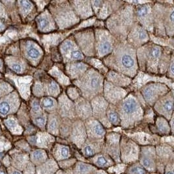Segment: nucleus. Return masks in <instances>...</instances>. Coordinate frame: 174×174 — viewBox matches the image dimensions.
<instances>
[{"label":"nucleus","mask_w":174,"mask_h":174,"mask_svg":"<svg viewBox=\"0 0 174 174\" xmlns=\"http://www.w3.org/2000/svg\"><path fill=\"white\" fill-rule=\"evenodd\" d=\"M149 39L148 33L138 22L134 23L127 37V42L134 48L147 44Z\"/></svg>","instance_id":"obj_11"},{"label":"nucleus","mask_w":174,"mask_h":174,"mask_svg":"<svg viewBox=\"0 0 174 174\" xmlns=\"http://www.w3.org/2000/svg\"><path fill=\"white\" fill-rule=\"evenodd\" d=\"M74 108H75L76 115L80 117L82 119L86 120L88 118L91 117V114H92V108H91V103L84 97L80 96L75 100Z\"/></svg>","instance_id":"obj_17"},{"label":"nucleus","mask_w":174,"mask_h":174,"mask_svg":"<svg viewBox=\"0 0 174 174\" xmlns=\"http://www.w3.org/2000/svg\"><path fill=\"white\" fill-rule=\"evenodd\" d=\"M57 156L60 159H66L70 156V150L69 147L66 146H59L57 148Z\"/></svg>","instance_id":"obj_26"},{"label":"nucleus","mask_w":174,"mask_h":174,"mask_svg":"<svg viewBox=\"0 0 174 174\" xmlns=\"http://www.w3.org/2000/svg\"><path fill=\"white\" fill-rule=\"evenodd\" d=\"M48 128H49L50 130L53 132H58V129H59V125H58V122L57 119L55 117H52L50 119V121L49 123V125H48Z\"/></svg>","instance_id":"obj_29"},{"label":"nucleus","mask_w":174,"mask_h":174,"mask_svg":"<svg viewBox=\"0 0 174 174\" xmlns=\"http://www.w3.org/2000/svg\"><path fill=\"white\" fill-rule=\"evenodd\" d=\"M33 158H34L35 160L41 161L42 159L45 158V152H43L40 150H37V151H35L34 153H33Z\"/></svg>","instance_id":"obj_34"},{"label":"nucleus","mask_w":174,"mask_h":174,"mask_svg":"<svg viewBox=\"0 0 174 174\" xmlns=\"http://www.w3.org/2000/svg\"><path fill=\"white\" fill-rule=\"evenodd\" d=\"M56 102L54 98L47 97L43 99L42 101V105L46 109H51L56 106Z\"/></svg>","instance_id":"obj_28"},{"label":"nucleus","mask_w":174,"mask_h":174,"mask_svg":"<svg viewBox=\"0 0 174 174\" xmlns=\"http://www.w3.org/2000/svg\"><path fill=\"white\" fill-rule=\"evenodd\" d=\"M168 74H169V77H170L171 79L173 78V54L171 55L170 64L169 65Z\"/></svg>","instance_id":"obj_36"},{"label":"nucleus","mask_w":174,"mask_h":174,"mask_svg":"<svg viewBox=\"0 0 174 174\" xmlns=\"http://www.w3.org/2000/svg\"><path fill=\"white\" fill-rule=\"evenodd\" d=\"M0 174H5V173L4 172H1V173H0Z\"/></svg>","instance_id":"obj_44"},{"label":"nucleus","mask_w":174,"mask_h":174,"mask_svg":"<svg viewBox=\"0 0 174 174\" xmlns=\"http://www.w3.org/2000/svg\"><path fill=\"white\" fill-rule=\"evenodd\" d=\"M141 48L144 51L146 52L145 54H140L137 52L138 57H144L143 59L146 60L147 64V67L149 69L156 70L160 60L161 59L162 53H163V48L160 46L154 43H149L147 46H142Z\"/></svg>","instance_id":"obj_9"},{"label":"nucleus","mask_w":174,"mask_h":174,"mask_svg":"<svg viewBox=\"0 0 174 174\" xmlns=\"http://www.w3.org/2000/svg\"><path fill=\"white\" fill-rule=\"evenodd\" d=\"M5 123L7 124V126H8L9 127H11V128L14 127L16 125V123H15V122H14V121L12 120V119H9L8 121H7Z\"/></svg>","instance_id":"obj_40"},{"label":"nucleus","mask_w":174,"mask_h":174,"mask_svg":"<svg viewBox=\"0 0 174 174\" xmlns=\"http://www.w3.org/2000/svg\"><path fill=\"white\" fill-rule=\"evenodd\" d=\"M108 82L118 87H126L131 84V79L129 77L115 71H110L107 74Z\"/></svg>","instance_id":"obj_20"},{"label":"nucleus","mask_w":174,"mask_h":174,"mask_svg":"<svg viewBox=\"0 0 174 174\" xmlns=\"http://www.w3.org/2000/svg\"><path fill=\"white\" fill-rule=\"evenodd\" d=\"M75 85L84 98L91 100L100 95L103 90L104 79L102 74L93 68H89L79 78L74 80Z\"/></svg>","instance_id":"obj_2"},{"label":"nucleus","mask_w":174,"mask_h":174,"mask_svg":"<svg viewBox=\"0 0 174 174\" xmlns=\"http://www.w3.org/2000/svg\"><path fill=\"white\" fill-rule=\"evenodd\" d=\"M86 129L89 135L93 138H102L105 134V129L102 123L94 117H89L86 119Z\"/></svg>","instance_id":"obj_18"},{"label":"nucleus","mask_w":174,"mask_h":174,"mask_svg":"<svg viewBox=\"0 0 174 174\" xmlns=\"http://www.w3.org/2000/svg\"><path fill=\"white\" fill-rule=\"evenodd\" d=\"M154 154L151 147L144 148L140 158L142 165L147 170H152L154 168Z\"/></svg>","instance_id":"obj_22"},{"label":"nucleus","mask_w":174,"mask_h":174,"mask_svg":"<svg viewBox=\"0 0 174 174\" xmlns=\"http://www.w3.org/2000/svg\"><path fill=\"white\" fill-rule=\"evenodd\" d=\"M154 110L162 116L170 119L173 116V91L162 96L154 104Z\"/></svg>","instance_id":"obj_13"},{"label":"nucleus","mask_w":174,"mask_h":174,"mask_svg":"<svg viewBox=\"0 0 174 174\" xmlns=\"http://www.w3.org/2000/svg\"><path fill=\"white\" fill-rule=\"evenodd\" d=\"M117 111L119 115L121 123L125 127L139 121L144 115V111L141 105L136 96L132 94L127 95L119 102Z\"/></svg>","instance_id":"obj_4"},{"label":"nucleus","mask_w":174,"mask_h":174,"mask_svg":"<svg viewBox=\"0 0 174 174\" xmlns=\"http://www.w3.org/2000/svg\"><path fill=\"white\" fill-rule=\"evenodd\" d=\"M84 153L86 156H93L95 154V149L90 145H87L84 148Z\"/></svg>","instance_id":"obj_31"},{"label":"nucleus","mask_w":174,"mask_h":174,"mask_svg":"<svg viewBox=\"0 0 174 174\" xmlns=\"http://www.w3.org/2000/svg\"><path fill=\"white\" fill-rule=\"evenodd\" d=\"M59 110L62 116L72 117L76 115L74 105L67 95H62L59 98Z\"/></svg>","instance_id":"obj_19"},{"label":"nucleus","mask_w":174,"mask_h":174,"mask_svg":"<svg viewBox=\"0 0 174 174\" xmlns=\"http://www.w3.org/2000/svg\"><path fill=\"white\" fill-rule=\"evenodd\" d=\"M133 7L129 5L117 10L113 15H111L107 23H116L115 25L108 26L109 32L113 37L120 39L127 38L128 33L134 24V11Z\"/></svg>","instance_id":"obj_3"},{"label":"nucleus","mask_w":174,"mask_h":174,"mask_svg":"<svg viewBox=\"0 0 174 174\" xmlns=\"http://www.w3.org/2000/svg\"><path fill=\"white\" fill-rule=\"evenodd\" d=\"M55 18L60 29L68 28L79 22V18L68 1H57Z\"/></svg>","instance_id":"obj_5"},{"label":"nucleus","mask_w":174,"mask_h":174,"mask_svg":"<svg viewBox=\"0 0 174 174\" xmlns=\"http://www.w3.org/2000/svg\"><path fill=\"white\" fill-rule=\"evenodd\" d=\"M9 110H10V106L8 105V103L2 102L0 104V113L2 114H7L9 112Z\"/></svg>","instance_id":"obj_32"},{"label":"nucleus","mask_w":174,"mask_h":174,"mask_svg":"<svg viewBox=\"0 0 174 174\" xmlns=\"http://www.w3.org/2000/svg\"><path fill=\"white\" fill-rule=\"evenodd\" d=\"M28 54L31 58H33V59H37V58L40 56V53L37 48H30L28 51Z\"/></svg>","instance_id":"obj_30"},{"label":"nucleus","mask_w":174,"mask_h":174,"mask_svg":"<svg viewBox=\"0 0 174 174\" xmlns=\"http://www.w3.org/2000/svg\"><path fill=\"white\" fill-rule=\"evenodd\" d=\"M106 117L110 124H112L115 126H118L121 124L119 115L113 105H108L107 111H106Z\"/></svg>","instance_id":"obj_23"},{"label":"nucleus","mask_w":174,"mask_h":174,"mask_svg":"<svg viewBox=\"0 0 174 174\" xmlns=\"http://www.w3.org/2000/svg\"><path fill=\"white\" fill-rule=\"evenodd\" d=\"M74 40L82 54L93 56L95 54V36L92 30H86L74 35Z\"/></svg>","instance_id":"obj_8"},{"label":"nucleus","mask_w":174,"mask_h":174,"mask_svg":"<svg viewBox=\"0 0 174 174\" xmlns=\"http://www.w3.org/2000/svg\"><path fill=\"white\" fill-rule=\"evenodd\" d=\"M166 174H173V170L171 169V170H169L168 171H167L166 172Z\"/></svg>","instance_id":"obj_42"},{"label":"nucleus","mask_w":174,"mask_h":174,"mask_svg":"<svg viewBox=\"0 0 174 174\" xmlns=\"http://www.w3.org/2000/svg\"><path fill=\"white\" fill-rule=\"evenodd\" d=\"M45 118L44 117H42V116H38L37 118L35 119V123L37 124L38 126L39 127H44L45 125Z\"/></svg>","instance_id":"obj_37"},{"label":"nucleus","mask_w":174,"mask_h":174,"mask_svg":"<svg viewBox=\"0 0 174 174\" xmlns=\"http://www.w3.org/2000/svg\"><path fill=\"white\" fill-rule=\"evenodd\" d=\"M116 44L114 37L109 31L100 30L96 31L95 50L98 57H105L113 51Z\"/></svg>","instance_id":"obj_6"},{"label":"nucleus","mask_w":174,"mask_h":174,"mask_svg":"<svg viewBox=\"0 0 174 174\" xmlns=\"http://www.w3.org/2000/svg\"><path fill=\"white\" fill-rule=\"evenodd\" d=\"M20 3L23 8L24 9H26V10H28V9H31V5H32L31 2L28 1H21Z\"/></svg>","instance_id":"obj_38"},{"label":"nucleus","mask_w":174,"mask_h":174,"mask_svg":"<svg viewBox=\"0 0 174 174\" xmlns=\"http://www.w3.org/2000/svg\"><path fill=\"white\" fill-rule=\"evenodd\" d=\"M144 100L150 106H153L162 96L170 92V89L164 84L158 82H151L141 89Z\"/></svg>","instance_id":"obj_7"},{"label":"nucleus","mask_w":174,"mask_h":174,"mask_svg":"<svg viewBox=\"0 0 174 174\" xmlns=\"http://www.w3.org/2000/svg\"><path fill=\"white\" fill-rule=\"evenodd\" d=\"M80 91L75 87H69L67 89V95L68 96V98L70 100L72 101L77 100L80 95Z\"/></svg>","instance_id":"obj_25"},{"label":"nucleus","mask_w":174,"mask_h":174,"mask_svg":"<svg viewBox=\"0 0 174 174\" xmlns=\"http://www.w3.org/2000/svg\"><path fill=\"white\" fill-rule=\"evenodd\" d=\"M72 7L76 15L82 19H85L93 15V11L91 1H70Z\"/></svg>","instance_id":"obj_16"},{"label":"nucleus","mask_w":174,"mask_h":174,"mask_svg":"<svg viewBox=\"0 0 174 174\" xmlns=\"http://www.w3.org/2000/svg\"><path fill=\"white\" fill-rule=\"evenodd\" d=\"M96 163L98 166H105L108 164V160L106 158L105 156H99L97 157L96 161Z\"/></svg>","instance_id":"obj_33"},{"label":"nucleus","mask_w":174,"mask_h":174,"mask_svg":"<svg viewBox=\"0 0 174 174\" xmlns=\"http://www.w3.org/2000/svg\"><path fill=\"white\" fill-rule=\"evenodd\" d=\"M147 3L137 5L134 11V15L136 16L138 23L146 31L152 32L154 29V18L153 14V7Z\"/></svg>","instance_id":"obj_10"},{"label":"nucleus","mask_w":174,"mask_h":174,"mask_svg":"<svg viewBox=\"0 0 174 174\" xmlns=\"http://www.w3.org/2000/svg\"><path fill=\"white\" fill-rule=\"evenodd\" d=\"M88 69V65L80 61H74L67 63L65 71L69 78L75 80L83 75Z\"/></svg>","instance_id":"obj_15"},{"label":"nucleus","mask_w":174,"mask_h":174,"mask_svg":"<svg viewBox=\"0 0 174 174\" xmlns=\"http://www.w3.org/2000/svg\"><path fill=\"white\" fill-rule=\"evenodd\" d=\"M13 174H21L20 172H18V171H14V172L13 173Z\"/></svg>","instance_id":"obj_43"},{"label":"nucleus","mask_w":174,"mask_h":174,"mask_svg":"<svg viewBox=\"0 0 174 174\" xmlns=\"http://www.w3.org/2000/svg\"><path fill=\"white\" fill-rule=\"evenodd\" d=\"M131 172L133 174H146L145 169L139 166H136L134 168H132Z\"/></svg>","instance_id":"obj_35"},{"label":"nucleus","mask_w":174,"mask_h":174,"mask_svg":"<svg viewBox=\"0 0 174 174\" xmlns=\"http://www.w3.org/2000/svg\"><path fill=\"white\" fill-rule=\"evenodd\" d=\"M12 68H13V69L14 70V71L15 72H19L21 71L22 70V68L20 67V65H19L18 64H14V65H13V66H12Z\"/></svg>","instance_id":"obj_41"},{"label":"nucleus","mask_w":174,"mask_h":174,"mask_svg":"<svg viewBox=\"0 0 174 174\" xmlns=\"http://www.w3.org/2000/svg\"><path fill=\"white\" fill-rule=\"evenodd\" d=\"M104 96L108 103L115 105L121 102L127 95V91L120 87L113 85L110 82L105 81L104 83Z\"/></svg>","instance_id":"obj_12"},{"label":"nucleus","mask_w":174,"mask_h":174,"mask_svg":"<svg viewBox=\"0 0 174 174\" xmlns=\"http://www.w3.org/2000/svg\"><path fill=\"white\" fill-rule=\"evenodd\" d=\"M91 105L94 118L97 119L100 123L106 121L110 125L106 117V111L109 105L105 98L100 95L96 96L91 99Z\"/></svg>","instance_id":"obj_14"},{"label":"nucleus","mask_w":174,"mask_h":174,"mask_svg":"<svg viewBox=\"0 0 174 174\" xmlns=\"http://www.w3.org/2000/svg\"><path fill=\"white\" fill-rule=\"evenodd\" d=\"M74 41L75 40H74L71 37H69L67 38L66 40H65L60 45V52H61V54L62 55V56L64 59V61L65 62H67V58H68L71 52L78 47V46H77L76 42H74Z\"/></svg>","instance_id":"obj_21"},{"label":"nucleus","mask_w":174,"mask_h":174,"mask_svg":"<svg viewBox=\"0 0 174 174\" xmlns=\"http://www.w3.org/2000/svg\"><path fill=\"white\" fill-rule=\"evenodd\" d=\"M104 59L106 66L112 67L113 71L131 78L136 74L138 59L136 48L127 42L116 43L113 51Z\"/></svg>","instance_id":"obj_1"},{"label":"nucleus","mask_w":174,"mask_h":174,"mask_svg":"<svg viewBox=\"0 0 174 174\" xmlns=\"http://www.w3.org/2000/svg\"><path fill=\"white\" fill-rule=\"evenodd\" d=\"M32 108L33 110L35 112H37L40 110V107L39 104H38V102L37 101H35V102H33V105H32Z\"/></svg>","instance_id":"obj_39"},{"label":"nucleus","mask_w":174,"mask_h":174,"mask_svg":"<svg viewBox=\"0 0 174 174\" xmlns=\"http://www.w3.org/2000/svg\"><path fill=\"white\" fill-rule=\"evenodd\" d=\"M156 125L159 131L163 134H168L170 132V123H168L165 118L159 117L157 118Z\"/></svg>","instance_id":"obj_24"},{"label":"nucleus","mask_w":174,"mask_h":174,"mask_svg":"<svg viewBox=\"0 0 174 174\" xmlns=\"http://www.w3.org/2000/svg\"><path fill=\"white\" fill-rule=\"evenodd\" d=\"M37 23L38 25L39 26V28L41 30H46V29L49 28L51 24V21L50 20V19L46 16H40V17L37 18Z\"/></svg>","instance_id":"obj_27"}]
</instances>
